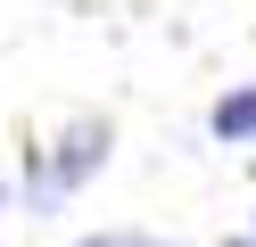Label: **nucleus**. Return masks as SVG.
Segmentation results:
<instances>
[{
	"mask_svg": "<svg viewBox=\"0 0 256 247\" xmlns=\"http://www.w3.org/2000/svg\"><path fill=\"white\" fill-rule=\"evenodd\" d=\"M108 148H116V124H108V115H74V124L58 132L50 148H34V157H25V190H34V214H58L74 190H83V181H100Z\"/></svg>",
	"mask_w": 256,
	"mask_h": 247,
	"instance_id": "obj_1",
	"label": "nucleus"
},
{
	"mask_svg": "<svg viewBox=\"0 0 256 247\" xmlns=\"http://www.w3.org/2000/svg\"><path fill=\"white\" fill-rule=\"evenodd\" d=\"M206 132H215L223 148H248L256 140V82H232V91L206 107Z\"/></svg>",
	"mask_w": 256,
	"mask_h": 247,
	"instance_id": "obj_2",
	"label": "nucleus"
},
{
	"mask_svg": "<svg viewBox=\"0 0 256 247\" xmlns=\"http://www.w3.org/2000/svg\"><path fill=\"white\" fill-rule=\"evenodd\" d=\"M66 247H174L166 231H83V239H66Z\"/></svg>",
	"mask_w": 256,
	"mask_h": 247,
	"instance_id": "obj_3",
	"label": "nucleus"
},
{
	"mask_svg": "<svg viewBox=\"0 0 256 247\" xmlns=\"http://www.w3.org/2000/svg\"><path fill=\"white\" fill-rule=\"evenodd\" d=\"M215 247H256V231H240V239H215Z\"/></svg>",
	"mask_w": 256,
	"mask_h": 247,
	"instance_id": "obj_4",
	"label": "nucleus"
}]
</instances>
